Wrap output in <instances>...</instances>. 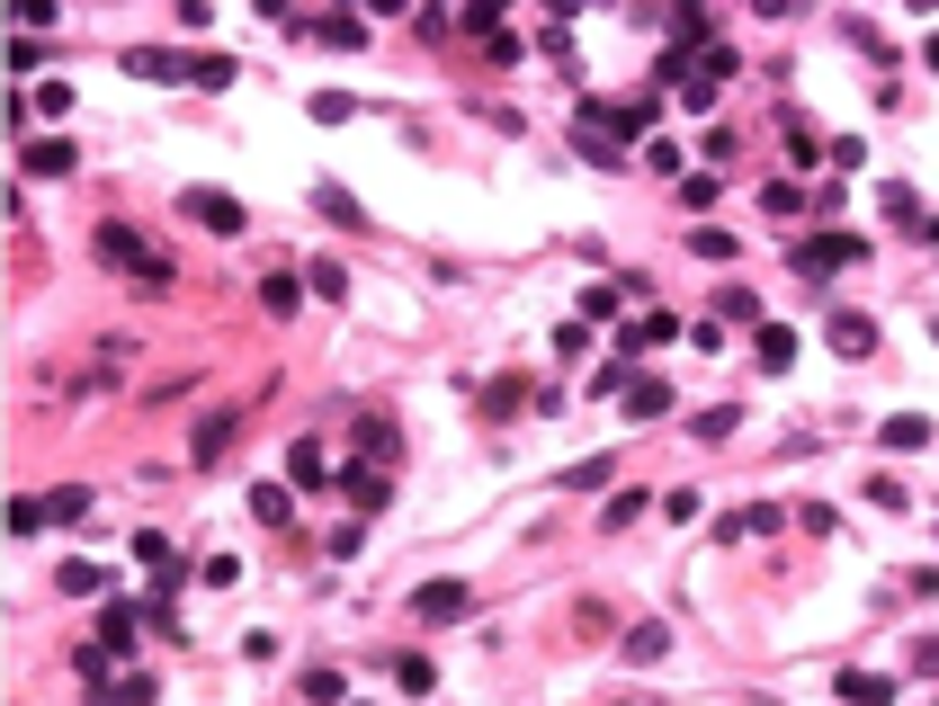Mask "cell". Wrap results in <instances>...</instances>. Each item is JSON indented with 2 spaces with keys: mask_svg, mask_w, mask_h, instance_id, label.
Masks as SVG:
<instances>
[{
  "mask_svg": "<svg viewBox=\"0 0 939 706\" xmlns=\"http://www.w3.org/2000/svg\"><path fill=\"white\" fill-rule=\"evenodd\" d=\"M90 251H99V268H117V277H144V287H162V277L179 268L144 224H125V216H108L99 233H90Z\"/></svg>",
  "mask_w": 939,
  "mask_h": 706,
  "instance_id": "cell-1",
  "label": "cell"
},
{
  "mask_svg": "<svg viewBox=\"0 0 939 706\" xmlns=\"http://www.w3.org/2000/svg\"><path fill=\"white\" fill-rule=\"evenodd\" d=\"M868 242L859 233H815V242H796V277H824V268H859Z\"/></svg>",
  "mask_w": 939,
  "mask_h": 706,
  "instance_id": "cell-2",
  "label": "cell"
},
{
  "mask_svg": "<svg viewBox=\"0 0 939 706\" xmlns=\"http://www.w3.org/2000/svg\"><path fill=\"white\" fill-rule=\"evenodd\" d=\"M179 216H188V224H207V233H224V242H233V233H251V216H242L224 188H188V197H179Z\"/></svg>",
  "mask_w": 939,
  "mask_h": 706,
  "instance_id": "cell-3",
  "label": "cell"
},
{
  "mask_svg": "<svg viewBox=\"0 0 939 706\" xmlns=\"http://www.w3.org/2000/svg\"><path fill=\"white\" fill-rule=\"evenodd\" d=\"M117 63L134 81H197V54H170V45H125Z\"/></svg>",
  "mask_w": 939,
  "mask_h": 706,
  "instance_id": "cell-4",
  "label": "cell"
},
{
  "mask_svg": "<svg viewBox=\"0 0 939 706\" xmlns=\"http://www.w3.org/2000/svg\"><path fill=\"white\" fill-rule=\"evenodd\" d=\"M412 617H421V626H456V617H475V591H465V582H421V591H412Z\"/></svg>",
  "mask_w": 939,
  "mask_h": 706,
  "instance_id": "cell-5",
  "label": "cell"
},
{
  "mask_svg": "<svg viewBox=\"0 0 939 706\" xmlns=\"http://www.w3.org/2000/svg\"><path fill=\"white\" fill-rule=\"evenodd\" d=\"M331 492H350V510L376 519V510L394 501V474H385V465H341V483H331Z\"/></svg>",
  "mask_w": 939,
  "mask_h": 706,
  "instance_id": "cell-6",
  "label": "cell"
},
{
  "mask_svg": "<svg viewBox=\"0 0 939 706\" xmlns=\"http://www.w3.org/2000/svg\"><path fill=\"white\" fill-rule=\"evenodd\" d=\"M233 439H242V411H207V420H197V439H188V456H197V465H216Z\"/></svg>",
  "mask_w": 939,
  "mask_h": 706,
  "instance_id": "cell-7",
  "label": "cell"
},
{
  "mask_svg": "<svg viewBox=\"0 0 939 706\" xmlns=\"http://www.w3.org/2000/svg\"><path fill=\"white\" fill-rule=\"evenodd\" d=\"M824 340H832V358H868V349H877V322H868V313H832Z\"/></svg>",
  "mask_w": 939,
  "mask_h": 706,
  "instance_id": "cell-8",
  "label": "cell"
},
{
  "mask_svg": "<svg viewBox=\"0 0 939 706\" xmlns=\"http://www.w3.org/2000/svg\"><path fill=\"white\" fill-rule=\"evenodd\" d=\"M73 162H81V153L63 144V134H45V144H27V153H19V170H27V179H73Z\"/></svg>",
  "mask_w": 939,
  "mask_h": 706,
  "instance_id": "cell-9",
  "label": "cell"
},
{
  "mask_svg": "<svg viewBox=\"0 0 939 706\" xmlns=\"http://www.w3.org/2000/svg\"><path fill=\"white\" fill-rule=\"evenodd\" d=\"M394 456H402V430H394L385 411H367V420H358V465H394Z\"/></svg>",
  "mask_w": 939,
  "mask_h": 706,
  "instance_id": "cell-10",
  "label": "cell"
},
{
  "mask_svg": "<svg viewBox=\"0 0 939 706\" xmlns=\"http://www.w3.org/2000/svg\"><path fill=\"white\" fill-rule=\"evenodd\" d=\"M528 402H537V385H528V376H493V385H484V420H519Z\"/></svg>",
  "mask_w": 939,
  "mask_h": 706,
  "instance_id": "cell-11",
  "label": "cell"
},
{
  "mask_svg": "<svg viewBox=\"0 0 939 706\" xmlns=\"http://www.w3.org/2000/svg\"><path fill=\"white\" fill-rule=\"evenodd\" d=\"M134 626H144V608H134V599H108V608H99V644H108V653H134Z\"/></svg>",
  "mask_w": 939,
  "mask_h": 706,
  "instance_id": "cell-12",
  "label": "cell"
},
{
  "mask_svg": "<svg viewBox=\"0 0 939 706\" xmlns=\"http://www.w3.org/2000/svg\"><path fill=\"white\" fill-rule=\"evenodd\" d=\"M296 697H305V706H350V671H331V662H313V671L296 680Z\"/></svg>",
  "mask_w": 939,
  "mask_h": 706,
  "instance_id": "cell-13",
  "label": "cell"
},
{
  "mask_svg": "<svg viewBox=\"0 0 939 706\" xmlns=\"http://www.w3.org/2000/svg\"><path fill=\"white\" fill-rule=\"evenodd\" d=\"M573 153H582V162H599V170H627V144H618V134H599L590 117L573 125Z\"/></svg>",
  "mask_w": 939,
  "mask_h": 706,
  "instance_id": "cell-14",
  "label": "cell"
},
{
  "mask_svg": "<svg viewBox=\"0 0 939 706\" xmlns=\"http://www.w3.org/2000/svg\"><path fill=\"white\" fill-rule=\"evenodd\" d=\"M54 591L63 599H99L108 591V563H54Z\"/></svg>",
  "mask_w": 939,
  "mask_h": 706,
  "instance_id": "cell-15",
  "label": "cell"
},
{
  "mask_svg": "<svg viewBox=\"0 0 939 706\" xmlns=\"http://www.w3.org/2000/svg\"><path fill=\"white\" fill-rule=\"evenodd\" d=\"M313 206H322V216H331V224H350V233L367 224V206H358V197H350L341 179H322V188H313Z\"/></svg>",
  "mask_w": 939,
  "mask_h": 706,
  "instance_id": "cell-16",
  "label": "cell"
},
{
  "mask_svg": "<svg viewBox=\"0 0 939 706\" xmlns=\"http://www.w3.org/2000/svg\"><path fill=\"white\" fill-rule=\"evenodd\" d=\"M662 411H671V385H662V376H636V385H627V420H662Z\"/></svg>",
  "mask_w": 939,
  "mask_h": 706,
  "instance_id": "cell-17",
  "label": "cell"
},
{
  "mask_svg": "<svg viewBox=\"0 0 939 706\" xmlns=\"http://www.w3.org/2000/svg\"><path fill=\"white\" fill-rule=\"evenodd\" d=\"M394 688H402V697H430V688H439L430 653H394Z\"/></svg>",
  "mask_w": 939,
  "mask_h": 706,
  "instance_id": "cell-18",
  "label": "cell"
},
{
  "mask_svg": "<svg viewBox=\"0 0 939 706\" xmlns=\"http://www.w3.org/2000/svg\"><path fill=\"white\" fill-rule=\"evenodd\" d=\"M752 349H761V367L778 376V367L796 358V331H787V322H761V331H752Z\"/></svg>",
  "mask_w": 939,
  "mask_h": 706,
  "instance_id": "cell-19",
  "label": "cell"
},
{
  "mask_svg": "<svg viewBox=\"0 0 939 706\" xmlns=\"http://www.w3.org/2000/svg\"><path fill=\"white\" fill-rule=\"evenodd\" d=\"M153 697H162V680H153V671H125V680H117L108 697H90V706H153Z\"/></svg>",
  "mask_w": 939,
  "mask_h": 706,
  "instance_id": "cell-20",
  "label": "cell"
},
{
  "mask_svg": "<svg viewBox=\"0 0 939 706\" xmlns=\"http://www.w3.org/2000/svg\"><path fill=\"white\" fill-rule=\"evenodd\" d=\"M305 296H313V287H305V277H278V268H268V277H259V305H268V313H296Z\"/></svg>",
  "mask_w": 939,
  "mask_h": 706,
  "instance_id": "cell-21",
  "label": "cell"
},
{
  "mask_svg": "<svg viewBox=\"0 0 939 706\" xmlns=\"http://www.w3.org/2000/svg\"><path fill=\"white\" fill-rule=\"evenodd\" d=\"M287 474H296V483H331V456H322V439H296V448H287Z\"/></svg>",
  "mask_w": 939,
  "mask_h": 706,
  "instance_id": "cell-22",
  "label": "cell"
},
{
  "mask_svg": "<svg viewBox=\"0 0 939 706\" xmlns=\"http://www.w3.org/2000/svg\"><path fill=\"white\" fill-rule=\"evenodd\" d=\"M761 206H770V216H778V224H796V216H805V206H815V197H805L796 179H770V188H761Z\"/></svg>",
  "mask_w": 939,
  "mask_h": 706,
  "instance_id": "cell-23",
  "label": "cell"
},
{
  "mask_svg": "<svg viewBox=\"0 0 939 706\" xmlns=\"http://www.w3.org/2000/svg\"><path fill=\"white\" fill-rule=\"evenodd\" d=\"M841 697H850V706H886L895 680H877V671H841Z\"/></svg>",
  "mask_w": 939,
  "mask_h": 706,
  "instance_id": "cell-24",
  "label": "cell"
},
{
  "mask_svg": "<svg viewBox=\"0 0 939 706\" xmlns=\"http://www.w3.org/2000/svg\"><path fill=\"white\" fill-rule=\"evenodd\" d=\"M313 36H322V45H367V19H350V10H331V19H313Z\"/></svg>",
  "mask_w": 939,
  "mask_h": 706,
  "instance_id": "cell-25",
  "label": "cell"
},
{
  "mask_svg": "<svg viewBox=\"0 0 939 706\" xmlns=\"http://www.w3.org/2000/svg\"><path fill=\"white\" fill-rule=\"evenodd\" d=\"M609 474H618V456H582V465H573V474H555V483H564V492H599Z\"/></svg>",
  "mask_w": 939,
  "mask_h": 706,
  "instance_id": "cell-26",
  "label": "cell"
},
{
  "mask_svg": "<svg viewBox=\"0 0 939 706\" xmlns=\"http://www.w3.org/2000/svg\"><path fill=\"white\" fill-rule=\"evenodd\" d=\"M305 287H313V296H331V305H341V296H350V268H341V260H313V268H305Z\"/></svg>",
  "mask_w": 939,
  "mask_h": 706,
  "instance_id": "cell-27",
  "label": "cell"
},
{
  "mask_svg": "<svg viewBox=\"0 0 939 706\" xmlns=\"http://www.w3.org/2000/svg\"><path fill=\"white\" fill-rule=\"evenodd\" d=\"M287 510H296V501H287V483H259V492H251V519H268V528H287Z\"/></svg>",
  "mask_w": 939,
  "mask_h": 706,
  "instance_id": "cell-28",
  "label": "cell"
},
{
  "mask_svg": "<svg viewBox=\"0 0 939 706\" xmlns=\"http://www.w3.org/2000/svg\"><path fill=\"white\" fill-rule=\"evenodd\" d=\"M886 448H930V420H921V411H895V420H886Z\"/></svg>",
  "mask_w": 939,
  "mask_h": 706,
  "instance_id": "cell-29",
  "label": "cell"
},
{
  "mask_svg": "<svg viewBox=\"0 0 939 706\" xmlns=\"http://www.w3.org/2000/svg\"><path fill=\"white\" fill-rule=\"evenodd\" d=\"M662 653H671V626H636L627 635V662H662Z\"/></svg>",
  "mask_w": 939,
  "mask_h": 706,
  "instance_id": "cell-30",
  "label": "cell"
},
{
  "mask_svg": "<svg viewBox=\"0 0 939 706\" xmlns=\"http://www.w3.org/2000/svg\"><path fill=\"white\" fill-rule=\"evenodd\" d=\"M350 117H358L350 90H313V125H350Z\"/></svg>",
  "mask_w": 939,
  "mask_h": 706,
  "instance_id": "cell-31",
  "label": "cell"
},
{
  "mask_svg": "<svg viewBox=\"0 0 939 706\" xmlns=\"http://www.w3.org/2000/svg\"><path fill=\"white\" fill-rule=\"evenodd\" d=\"M45 519H54V510H45V501H36V492H19V501H10V537H36V528H45Z\"/></svg>",
  "mask_w": 939,
  "mask_h": 706,
  "instance_id": "cell-32",
  "label": "cell"
},
{
  "mask_svg": "<svg viewBox=\"0 0 939 706\" xmlns=\"http://www.w3.org/2000/svg\"><path fill=\"white\" fill-rule=\"evenodd\" d=\"M698 73H707V81H733V73H743V54H733V45H698Z\"/></svg>",
  "mask_w": 939,
  "mask_h": 706,
  "instance_id": "cell-33",
  "label": "cell"
},
{
  "mask_svg": "<svg viewBox=\"0 0 939 706\" xmlns=\"http://www.w3.org/2000/svg\"><path fill=\"white\" fill-rule=\"evenodd\" d=\"M134 563H153V573H162V563H179V554H170L162 528H134Z\"/></svg>",
  "mask_w": 939,
  "mask_h": 706,
  "instance_id": "cell-34",
  "label": "cell"
},
{
  "mask_svg": "<svg viewBox=\"0 0 939 706\" xmlns=\"http://www.w3.org/2000/svg\"><path fill=\"white\" fill-rule=\"evenodd\" d=\"M45 510H54L63 528H73V519H90V492H81V483H63V492H54V501H45Z\"/></svg>",
  "mask_w": 939,
  "mask_h": 706,
  "instance_id": "cell-35",
  "label": "cell"
},
{
  "mask_svg": "<svg viewBox=\"0 0 939 706\" xmlns=\"http://www.w3.org/2000/svg\"><path fill=\"white\" fill-rule=\"evenodd\" d=\"M627 367H636V358H609V367H599V376H590V394H599V402H609V394H627V385H636Z\"/></svg>",
  "mask_w": 939,
  "mask_h": 706,
  "instance_id": "cell-36",
  "label": "cell"
},
{
  "mask_svg": "<svg viewBox=\"0 0 939 706\" xmlns=\"http://www.w3.org/2000/svg\"><path fill=\"white\" fill-rule=\"evenodd\" d=\"M644 510H653V501H644V492H618V501H609V510H599V519H609V528H636Z\"/></svg>",
  "mask_w": 939,
  "mask_h": 706,
  "instance_id": "cell-37",
  "label": "cell"
},
{
  "mask_svg": "<svg viewBox=\"0 0 939 706\" xmlns=\"http://www.w3.org/2000/svg\"><path fill=\"white\" fill-rule=\"evenodd\" d=\"M10 73H19V81H27V73H45V45H36V36H19V45H10Z\"/></svg>",
  "mask_w": 939,
  "mask_h": 706,
  "instance_id": "cell-38",
  "label": "cell"
},
{
  "mask_svg": "<svg viewBox=\"0 0 939 706\" xmlns=\"http://www.w3.org/2000/svg\"><path fill=\"white\" fill-rule=\"evenodd\" d=\"M36 117H73V81H45V90H36Z\"/></svg>",
  "mask_w": 939,
  "mask_h": 706,
  "instance_id": "cell-39",
  "label": "cell"
},
{
  "mask_svg": "<svg viewBox=\"0 0 939 706\" xmlns=\"http://www.w3.org/2000/svg\"><path fill=\"white\" fill-rule=\"evenodd\" d=\"M913 671H939V635H921V644H913Z\"/></svg>",
  "mask_w": 939,
  "mask_h": 706,
  "instance_id": "cell-40",
  "label": "cell"
},
{
  "mask_svg": "<svg viewBox=\"0 0 939 706\" xmlns=\"http://www.w3.org/2000/svg\"><path fill=\"white\" fill-rule=\"evenodd\" d=\"M921 63H930V73H939V36H930V45H921Z\"/></svg>",
  "mask_w": 939,
  "mask_h": 706,
  "instance_id": "cell-41",
  "label": "cell"
},
{
  "mask_svg": "<svg viewBox=\"0 0 939 706\" xmlns=\"http://www.w3.org/2000/svg\"><path fill=\"white\" fill-rule=\"evenodd\" d=\"M350 706H358V697H350Z\"/></svg>",
  "mask_w": 939,
  "mask_h": 706,
  "instance_id": "cell-42",
  "label": "cell"
}]
</instances>
